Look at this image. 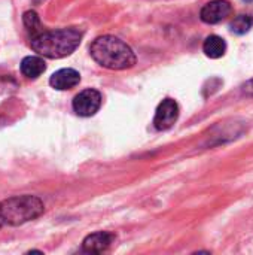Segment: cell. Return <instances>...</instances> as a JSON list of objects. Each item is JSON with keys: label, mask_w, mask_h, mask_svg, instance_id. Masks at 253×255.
I'll return each mask as SVG.
<instances>
[{"label": "cell", "mask_w": 253, "mask_h": 255, "mask_svg": "<svg viewBox=\"0 0 253 255\" xmlns=\"http://www.w3.org/2000/svg\"><path fill=\"white\" fill-rule=\"evenodd\" d=\"M253 25V18L251 15H239L231 22V31L236 34H245Z\"/></svg>", "instance_id": "8fae6325"}, {"label": "cell", "mask_w": 253, "mask_h": 255, "mask_svg": "<svg viewBox=\"0 0 253 255\" xmlns=\"http://www.w3.org/2000/svg\"><path fill=\"white\" fill-rule=\"evenodd\" d=\"M3 223H4V221H3V218H1V217H0V227H1V226H3Z\"/></svg>", "instance_id": "5bb4252c"}, {"label": "cell", "mask_w": 253, "mask_h": 255, "mask_svg": "<svg viewBox=\"0 0 253 255\" xmlns=\"http://www.w3.org/2000/svg\"><path fill=\"white\" fill-rule=\"evenodd\" d=\"M45 70H46V64H45L43 58H40V57L28 55L21 61V73L30 79L39 78Z\"/></svg>", "instance_id": "9c48e42d"}, {"label": "cell", "mask_w": 253, "mask_h": 255, "mask_svg": "<svg viewBox=\"0 0 253 255\" xmlns=\"http://www.w3.org/2000/svg\"><path fill=\"white\" fill-rule=\"evenodd\" d=\"M231 10V4L227 0H212L201 7L200 18L206 24H218L227 19Z\"/></svg>", "instance_id": "8992f818"}, {"label": "cell", "mask_w": 253, "mask_h": 255, "mask_svg": "<svg viewBox=\"0 0 253 255\" xmlns=\"http://www.w3.org/2000/svg\"><path fill=\"white\" fill-rule=\"evenodd\" d=\"M79 82H81V75L75 69H60L49 79L51 87L55 90H60V91L72 90Z\"/></svg>", "instance_id": "52a82bcc"}, {"label": "cell", "mask_w": 253, "mask_h": 255, "mask_svg": "<svg viewBox=\"0 0 253 255\" xmlns=\"http://www.w3.org/2000/svg\"><path fill=\"white\" fill-rule=\"evenodd\" d=\"M179 118V105L173 99H164L155 112L154 126L157 130H169Z\"/></svg>", "instance_id": "5b68a950"}, {"label": "cell", "mask_w": 253, "mask_h": 255, "mask_svg": "<svg viewBox=\"0 0 253 255\" xmlns=\"http://www.w3.org/2000/svg\"><path fill=\"white\" fill-rule=\"evenodd\" d=\"M245 93H249V94H253V79L249 81L246 85H245Z\"/></svg>", "instance_id": "4fadbf2b"}, {"label": "cell", "mask_w": 253, "mask_h": 255, "mask_svg": "<svg viewBox=\"0 0 253 255\" xmlns=\"http://www.w3.org/2000/svg\"><path fill=\"white\" fill-rule=\"evenodd\" d=\"M43 214V203L34 196H16L0 203V217L10 226H19Z\"/></svg>", "instance_id": "3957f363"}, {"label": "cell", "mask_w": 253, "mask_h": 255, "mask_svg": "<svg viewBox=\"0 0 253 255\" xmlns=\"http://www.w3.org/2000/svg\"><path fill=\"white\" fill-rule=\"evenodd\" d=\"M113 242V236L106 232H97L85 238L82 247L85 253H103Z\"/></svg>", "instance_id": "ba28073f"}, {"label": "cell", "mask_w": 253, "mask_h": 255, "mask_svg": "<svg viewBox=\"0 0 253 255\" xmlns=\"http://www.w3.org/2000/svg\"><path fill=\"white\" fill-rule=\"evenodd\" d=\"M24 25H25V28L31 33V36H34V34H37V33H40L43 28H42V22H40V18H39V15L34 12V10H28V12H25L24 13Z\"/></svg>", "instance_id": "7c38bea8"}, {"label": "cell", "mask_w": 253, "mask_h": 255, "mask_svg": "<svg viewBox=\"0 0 253 255\" xmlns=\"http://www.w3.org/2000/svg\"><path fill=\"white\" fill-rule=\"evenodd\" d=\"M89 52L100 66L110 70H124L136 64L133 49L124 40L110 34L97 37L89 46Z\"/></svg>", "instance_id": "7a4b0ae2"}, {"label": "cell", "mask_w": 253, "mask_h": 255, "mask_svg": "<svg viewBox=\"0 0 253 255\" xmlns=\"http://www.w3.org/2000/svg\"><path fill=\"white\" fill-rule=\"evenodd\" d=\"M245 1H251V0H245Z\"/></svg>", "instance_id": "9a60e30c"}, {"label": "cell", "mask_w": 253, "mask_h": 255, "mask_svg": "<svg viewBox=\"0 0 253 255\" xmlns=\"http://www.w3.org/2000/svg\"><path fill=\"white\" fill-rule=\"evenodd\" d=\"M82 31L69 27L58 30H42L40 33L31 36V48L39 55L46 58H63L70 55L81 43Z\"/></svg>", "instance_id": "6da1fadb"}, {"label": "cell", "mask_w": 253, "mask_h": 255, "mask_svg": "<svg viewBox=\"0 0 253 255\" xmlns=\"http://www.w3.org/2000/svg\"><path fill=\"white\" fill-rule=\"evenodd\" d=\"M203 51L209 58H221L227 51V43L221 36L210 34L203 43Z\"/></svg>", "instance_id": "30bf717a"}, {"label": "cell", "mask_w": 253, "mask_h": 255, "mask_svg": "<svg viewBox=\"0 0 253 255\" xmlns=\"http://www.w3.org/2000/svg\"><path fill=\"white\" fill-rule=\"evenodd\" d=\"M101 106V94L97 90L88 88L81 91L73 99V111L81 117L94 115Z\"/></svg>", "instance_id": "277c9868"}]
</instances>
